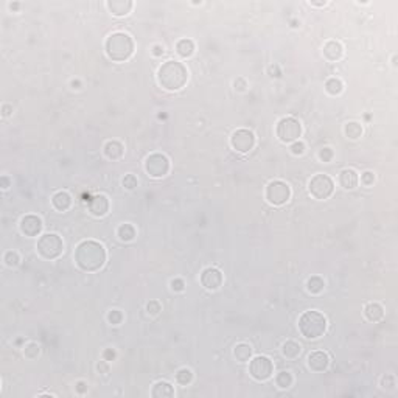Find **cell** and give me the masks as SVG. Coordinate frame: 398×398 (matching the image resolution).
Wrapping results in <instances>:
<instances>
[{
	"label": "cell",
	"instance_id": "obj_28",
	"mask_svg": "<svg viewBox=\"0 0 398 398\" xmlns=\"http://www.w3.org/2000/svg\"><path fill=\"white\" fill-rule=\"evenodd\" d=\"M135 235H137V232H135V227L132 224H128V222H125V224L118 226V229H117V236L120 238L122 241H125V243L132 241L134 238H135Z\"/></svg>",
	"mask_w": 398,
	"mask_h": 398
},
{
	"label": "cell",
	"instance_id": "obj_24",
	"mask_svg": "<svg viewBox=\"0 0 398 398\" xmlns=\"http://www.w3.org/2000/svg\"><path fill=\"white\" fill-rule=\"evenodd\" d=\"M176 53L184 59L193 56L195 42L192 41V39H181V41H178V44H176Z\"/></svg>",
	"mask_w": 398,
	"mask_h": 398
},
{
	"label": "cell",
	"instance_id": "obj_10",
	"mask_svg": "<svg viewBox=\"0 0 398 398\" xmlns=\"http://www.w3.org/2000/svg\"><path fill=\"white\" fill-rule=\"evenodd\" d=\"M249 375L255 381H266L274 375V362L271 358L258 355L249 362Z\"/></svg>",
	"mask_w": 398,
	"mask_h": 398
},
{
	"label": "cell",
	"instance_id": "obj_25",
	"mask_svg": "<svg viewBox=\"0 0 398 398\" xmlns=\"http://www.w3.org/2000/svg\"><path fill=\"white\" fill-rule=\"evenodd\" d=\"M300 352H302V347L296 341H286L282 345V355L285 358H288V360H296L300 355Z\"/></svg>",
	"mask_w": 398,
	"mask_h": 398
},
{
	"label": "cell",
	"instance_id": "obj_36",
	"mask_svg": "<svg viewBox=\"0 0 398 398\" xmlns=\"http://www.w3.org/2000/svg\"><path fill=\"white\" fill-rule=\"evenodd\" d=\"M162 311V305L159 300H149L146 304V313L151 316H157L159 313Z\"/></svg>",
	"mask_w": 398,
	"mask_h": 398
},
{
	"label": "cell",
	"instance_id": "obj_34",
	"mask_svg": "<svg viewBox=\"0 0 398 398\" xmlns=\"http://www.w3.org/2000/svg\"><path fill=\"white\" fill-rule=\"evenodd\" d=\"M380 386H381V389H384V391H394L397 386V380L394 375H391V373H386V375L381 378Z\"/></svg>",
	"mask_w": 398,
	"mask_h": 398
},
{
	"label": "cell",
	"instance_id": "obj_42",
	"mask_svg": "<svg viewBox=\"0 0 398 398\" xmlns=\"http://www.w3.org/2000/svg\"><path fill=\"white\" fill-rule=\"evenodd\" d=\"M234 89H235L236 92H240V93H241V92H246V90H248V81H246V79L241 78V76H240V78H236L235 81H234Z\"/></svg>",
	"mask_w": 398,
	"mask_h": 398
},
{
	"label": "cell",
	"instance_id": "obj_41",
	"mask_svg": "<svg viewBox=\"0 0 398 398\" xmlns=\"http://www.w3.org/2000/svg\"><path fill=\"white\" fill-rule=\"evenodd\" d=\"M373 182H375V174L372 171H364L361 174V184L365 185V187H370L373 185Z\"/></svg>",
	"mask_w": 398,
	"mask_h": 398
},
{
	"label": "cell",
	"instance_id": "obj_11",
	"mask_svg": "<svg viewBox=\"0 0 398 398\" xmlns=\"http://www.w3.org/2000/svg\"><path fill=\"white\" fill-rule=\"evenodd\" d=\"M255 143H257L255 134L246 128L236 129L232 134V137H230V146H232L236 153H241V154H246V153H249V151H252L253 148H255Z\"/></svg>",
	"mask_w": 398,
	"mask_h": 398
},
{
	"label": "cell",
	"instance_id": "obj_23",
	"mask_svg": "<svg viewBox=\"0 0 398 398\" xmlns=\"http://www.w3.org/2000/svg\"><path fill=\"white\" fill-rule=\"evenodd\" d=\"M252 353H253V348L248 342H240V344H236L234 347V356L235 360L240 362H249L252 360Z\"/></svg>",
	"mask_w": 398,
	"mask_h": 398
},
{
	"label": "cell",
	"instance_id": "obj_12",
	"mask_svg": "<svg viewBox=\"0 0 398 398\" xmlns=\"http://www.w3.org/2000/svg\"><path fill=\"white\" fill-rule=\"evenodd\" d=\"M199 280H201V285L207 291H217L221 288L222 282H224V277H222V272L218 268L209 266L201 272Z\"/></svg>",
	"mask_w": 398,
	"mask_h": 398
},
{
	"label": "cell",
	"instance_id": "obj_50",
	"mask_svg": "<svg viewBox=\"0 0 398 398\" xmlns=\"http://www.w3.org/2000/svg\"><path fill=\"white\" fill-rule=\"evenodd\" d=\"M70 86H72V89H81V81H79V79H72Z\"/></svg>",
	"mask_w": 398,
	"mask_h": 398
},
{
	"label": "cell",
	"instance_id": "obj_53",
	"mask_svg": "<svg viewBox=\"0 0 398 398\" xmlns=\"http://www.w3.org/2000/svg\"><path fill=\"white\" fill-rule=\"evenodd\" d=\"M392 64L397 66V54H394V56H392Z\"/></svg>",
	"mask_w": 398,
	"mask_h": 398
},
{
	"label": "cell",
	"instance_id": "obj_1",
	"mask_svg": "<svg viewBox=\"0 0 398 398\" xmlns=\"http://www.w3.org/2000/svg\"><path fill=\"white\" fill-rule=\"evenodd\" d=\"M105 246L95 240H84L75 249V263L86 272H97L106 263Z\"/></svg>",
	"mask_w": 398,
	"mask_h": 398
},
{
	"label": "cell",
	"instance_id": "obj_40",
	"mask_svg": "<svg viewBox=\"0 0 398 398\" xmlns=\"http://www.w3.org/2000/svg\"><path fill=\"white\" fill-rule=\"evenodd\" d=\"M170 288L174 292H182L185 289V282L182 280V278H173V280L170 282Z\"/></svg>",
	"mask_w": 398,
	"mask_h": 398
},
{
	"label": "cell",
	"instance_id": "obj_6",
	"mask_svg": "<svg viewBox=\"0 0 398 398\" xmlns=\"http://www.w3.org/2000/svg\"><path fill=\"white\" fill-rule=\"evenodd\" d=\"M291 195H292L291 187L286 184L285 181H280V179L271 181L265 190L266 201L274 207H282L285 204H288Z\"/></svg>",
	"mask_w": 398,
	"mask_h": 398
},
{
	"label": "cell",
	"instance_id": "obj_47",
	"mask_svg": "<svg viewBox=\"0 0 398 398\" xmlns=\"http://www.w3.org/2000/svg\"><path fill=\"white\" fill-rule=\"evenodd\" d=\"M97 369H98V372L100 373H108L109 372V362L108 361H100L98 364H97Z\"/></svg>",
	"mask_w": 398,
	"mask_h": 398
},
{
	"label": "cell",
	"instance_id": "obj_2",
	"mask_svg": "<svg viewBox=\"0 0 398 398\" xmlns=\"http://www.w3.org/2000/svg\"><path fill=\"white\" fill-rule=\"evenodd\" d=\"M188 81V70L179 61H166L157 70V83L168 92H178Z\"/></svg>",
	"mask_w": 398,
	"mask_h": 398
},
{
	"label": "cell",
	"instance_id": "obj_20",
	"mask_svg": "<svg viewBox=\"0 0 398 398\" xmlns=\"http://www.w3.org/2000/svg\"><path fill=\"white\" fill-rule=\"evenodd\" d=\"M103 153L109 161H120L125 154V146L118 140H108L103 146Z\"/></svg>",
	"mask_w": 398,
	"mask_h": 398
},
{
	"label": "cell",
	"instance_id": "obj_15",
	"mask_svg": "<svg viewBox=\"0 0 398 398\" xmlns=\"http://www.w3.org/2000/svg\"><path fill=\"white\" fill-rule=\"evenodd\" d=\"M106 6L109 13L115 16V18H125V16H128L132 11L134 2L132 0H108Z\"/></svg>",
	"mask_w": 398,
	"mask_h": 398
},
{
	"label": "cell",
	"instance_id": "obj_26",
	"mask_svg": "<svg viewBox=\"0 0 398 398\" xmlns=\"http://www.w3.org/2000/svg\"><path fill=\"white\" fill-rule=\"evenodd\" d=\"M325 92L331 95V97H338V95L344 92V83L336 76L328 78L327 81H325Z\"/></svg>",
	"mask_w": 398,
	"mask_h": 398
},
{
	"label": "cell",
	"instance_id": "obj_3",
	"mask_svg": "<svg viewBox=\"0 0 398 398\" xmlns=\"http://www.w3.org/2000/svg\"><path fill=\"white\" fill-rule=\"evenodd\" d=\"M134 39L125 31H115L105 42V50L109 59L114 62H125L134 54Z\"/></svg>",
	"mask_w": 398,
	"mask_h": 398
},
{
	"label": "cell",
	"instance_id": "obj_4",
	"mask_svg": "<svg viewBox=\"0 0 398 398\" xmlns=\"http://www.w3.org/2000/svg\"><path fill=\"white\" fill-rule=\"evenodd\" d=\"M299 331L307 339H319L327 331V317L321 311L309 309L299 317Z\"/></svg>",
	"mask_w": 398,
	"mask_h": 398
},
{
	"label": "cell",
	"instance_id": "obj_29",
	"mask_svg": "<svg viewBox=\"0 0 398 398\" xmlns=\"http://www.w3.org/2000/svg\"><path fill=\"white\" fill-rule=\"evenodd\" d=\"M344 134L350 140H358L362 135V126L358 122H348L344 126Z\"/></svg>",
	"mask_w": 398,
	"mask_h": 398
},
{
	"label": "cell",
	"instance_id": "obj_18",
	"mask_svg": "<svg viewBox=\"0 0 398 398\" xmlns=\"http://www.w3.org/2000/svg\"><path fill=\"white\" fill-rule=\"evenodd\" d=\"M72 204H73V199H72V195L66 190H61V192H56L52 196V205L54 210L58 212H67Z\"/></svg>",
	"mask_w": 398,
	"mask_h": 398
},
{
	"label": "cell",
	"instance_id": "obj_33",
	"mask_svg": "<svg viewBox=\"0 0 398 398\" xmlns=\"http://www.w3.org/2000/svg\"><path fill=\"white\" fill-rule=\"evenodd\" d=\"M3 261H5V265H6L8 268H16V266H19V265H20V255H19V252H16V251H8V252H5Z\"/></svg>",
	"mask_w": 398,
	"mask_h": 398
},
{
	"label": "cell",
	"instance_id": "obj_37",
	"mask_svg": "<svg viewBox=\"0 0 398 398\" xmlns=\"http://www.w3.org/2000/svg\"><path fill=\"white\" fill-rule=\"evenodd\" d=\"M122 184L126 190H134L135 187L139 185V179L134 176V174H126V176L123 178L122 181Z\"/></svg>",
	"mask_w": 398,
	"mask_h": 398
},
{
	"label": "cell",
	"instance_id": "obj_31",
	"mask_svg": "<svg viewBox=\"0 0 398 398\" xmlns=\"http://www.w3.org/2000/svg\"><path fill=\"white\" fill-rule=\"evenodd\" d=\"M176 383L179 386H190L193 383V372L187 367L179 369L176 372Z\"/></svg>",
	"mask_w": 398,
	"mask_h": 398
},
{
	"label": "cell",
	"instance_id": "obj_21",
	"mask_svg": "<svg viewBox=\"0 0 398 398\" xmlns=\"http://www.w3.org/2000/svg\"><path fill=\"white\" fill-rule=\"evenodd\" d=\"M364 317L369 322H380L384 317V308L377 302H370L364 307Z\"/></svg>",
	"mask_w": 398,
	"mask_h": 398
},
{
	"label": "cell",
	"instance_id": "obj_39",
	"mask_svg": "<svg viewBox=\"0 0 398 398\" xmlns=\"http://www.w3.org/2000/svg\"><path fill=\"white\" fill-rule=\"evenodd\" d=\"M333 157H334V153H333V149L330 146H324L321 151H319V159L322 162H331L333 161Z\"/></svg>",
	"mask_w": 398,
	"mask_h": 398
},
{
	"label": "cell",
	"instance_id": "obj_45",
	"mask_svg": "<svg viewBox=\"0 0 398 398\" xmlns=\"http://www.w3.org/2000/svg\"><path fill=\"white\" fill-rule=\"evenodd\" d=\"M87 389H89V386H87V383H86V381H83V380H79V381H76V383H75V391L78 394H81V395L86 394Z\"/></svg>",
	"mask_w": 398,
	"mask_h": 398
},
{
	"label": "cell",
	"instance_id": "obj_7",
	"mask_svg": "<svg viewBox=\"0 0 398 398\" xmlns=\"http://www.w3.org/2000/svg\"><path fill=\"white\" fill-rule=\"evenodd\" d=\"M275 134L280 142L292 143L302 135V123L294 117H283L277 122Z\"/></svg>",
	"mask_w": 398,
	"mask_h": 398
},
{
	"label": "cell",
	"instance_id": "obj_13",
	"mask_svg": "<svg viewBox=\"0 0 398 398\" xmlns=\"http://www.w3.org/2000/svg\"><path fill=\"white\" fill-rule=\"evenodd\" d=\"M42 219L36 217V215H25L20 222H19V229L20 232L25 236H39L42 232Z\"/></svg>",
	"mask_w": 398,
	"mask_h": 398
},
{
	"label": "cell",
	"instance_id": "obj_32",
	"mask_svg": "<svg viewBox=\"0 0 398 398\" xmlns=\"http://www.w3.org/2000/svg\"><path fill=\"white\" fill-rule=\"evenodd\" d=\"M23 355L28 360H36V358L41 355V345L37 344V342H28L23 347Z\"/></svg>",
	"mask_w": 398,
	"mask_h": 398
},
{
	"label": "cell",
	"instance_id": "obj_30",
	"mask_svg": "<svg viewBox=\"0 0 398 398\" xmlns=\"http://www.w3.org/2000/svg\"><path fill=\"white\" fill-rule=\"evenodd\" d=\"M294 383V378L291 375V372L288 370H282L280 373L275 375V384L280 389H289Z\"/></svg>",
	"mask_w": 398,
	"mask_h": 398
},
{
	"label": "cell",
	"instance_id": "obj_16",
	"mask_svg": "<svg viewBox=\"0 0 398 398\" xmlns=\"http://www.w3.org/2000/svg\"><path fill=\"white\" fill-rule=\"evenodd\" d=\"M89 212L97 218H103L109 212V199L105 195H95L89 201Z\"/></svg>",
	"mask_w": 398,
	"mask_h": 398
},
{
	"label": "cell",
	"instance_id": "obj_43",
	"mask_svg": "<svg viewBox=\"0 0 398 398\" xmlns=\"http://www.w3.org/2000/svg\"><path fill=\"white\" fill-rule=\"evenodd\" d=\"M115 358H117V352H115L114 348H106L105 352H103V360L108 361V362L114 361Z\"/></svg>",
	"mask_w": 398,
	"mask_h": 398
},
{
	"label": "cell",
	"instance_id": "obj_49",
	"mask_svg": "<svg viewBox=\"0 0 398 398\" xmlns=\"http://www.w3.org/2000/svg\"><path fill=\"white\" fill-rule=\"evenodd\" d=\"M10 185H11L10 178H8V176L0 178V187H2V190H8V188H10Z\"/></svg>",
	"mask_w": 398,
	"mask_h": 398
},
{
	"label": "cell",
	"instance_id": "obj_19",
	"mask_svg": "<svg viewBox=\"0 0 398 398\" xmlns=\"http://www.w3.org/2000/svg\"><path fill=\"white\" fill-rule=\"evenodd\" d=\"M360 184V176L353 168H344L339 173V185L344 190H355Z\"/></svg>",
	"mask_w": 398,
	"mask_h": 398
},
{
	"label": "cell",
	"instance_id": "obj_27",
	"mask_svg": "<svg viewBox=\"0 0 398 398\" xmlns=\"http://www.w3.org/2000/svg\"><path fill=\"white\" fill-rule=\"evenodd\" d=\"M324 288H325V280L319 275H313L307 280V291L309 294H313V296L321 294L324 291Z\"/></svg>",
	"mask_w": 398,
	"mask_h": 398
},
{
	"label": "cell",
	"instance_id": "obj_51",
	"mask_svg": "<svg viewBox=\"0 0 398 398\" xmlns=\"http://www.w3.org/2000/svg\"><path fill=\"white\" fill-rule=\"evenodd\" d=\"M8 8H10V10H13V11H18L19 8H20V3H19V2H13V3H8Z\"/></svg>",
	"mask_w": 398,
	"mask_h": 398
},
{
	"label": "cell",
	"instance_id": "obj_52",
	"mask_svg": "<svg viewBox=\"0 0 398 398\" xmlns=\"http://www.w3.org/2000/svg\"><path fill=\"white\" fill-rule=\"evenodd\" d=\"M309 5H311V6H325V5H327V2H325V0H324V2H313V0H309Z\"/></svg>",
	"mask_w": 398,
	"mask_h": 398
},
{
	"label": "cell",
	"instance_id": "obj_14",
	"mask_svg": "<svg viewBox=\"0 0 398 398\" xmlns=\"http://www.w3.org/2000/svg\"><path fill=\"white\" fill-rule=\"evenodd\" d=\"M307 364L313 372H325L330 365V356L327 352L316 350V352H311L308 355Z\"/></svg>",
	"mask_w": 398,
	"mask_h": 398
},
{
	"label": "cell",
	"instance_id": "obj_17",
	"mask_svg": "<svg viewBox=\"0 0 398 398\" xmlns=\"http://www.w3.org/2000/svg\"><path fill=\"white\" fill-rule=\"evenodd\" d=\"M322 53H324L325 59H328L330 62H336L344 56V45H342L339 41L331 39V41H327L324 44Z\"/></svg>",
	"mask_w": 398,
	"mask_h": 398
},
{
	"label": "cell",
	"instance_id": "obj_35",
	"mask_svg": "<svg viewBox=\"0 0 398 398\" xmlns=\"http://www.w3.org/2000/svg\"><path fill=\"white\" fill-rule=\"evenodd\" d=\"M123 313L120 311V309H110V311L108 313V322L110 325H120L123 322Z\"/></svg>",
	"mask_w": 398,
	"mask_h": 398
},
{
	"label": "cell",
	"instance_id": "obj_38",
	"mask_svg": "<svg viewBox=\"0 0 398 398\" xmlns=\"http://www.w3.org/2000/svg\"><path fill=\"white\" fill-rule=\"evenodd\" d=\"M291 154H294V156H302L305 153V149H307V146H305V143L302 142V140H296V142H292L291 143Z\"/></svg>",
	"mask_w": 398,
	"mask_h": 398
},
{
	"label": "cell",
	"instance_id": "obj_44",
	"mask_svg": "<svg viewBox=\"0 0 398 398\" xmlns=\"http://www.w3.org/2000/svg\"><path fill=\"white\" fill-rule=\"evenodd\" d=\"M268 73H269L271 78H280L282 76V70H280V67H278L277 64H272V66L268 67Z\"/></svg>",
	"mask_w": 398,
	"mask_h": 398
},
{
	"label": "cell",
	"instance_id": "obj_5",
	"mask_svg": "<svg viewBox=\"0 0 398 398\" xmlns=\"http://www.w3.org/2000/svg\"><path fill=\"white\" fill-rule=\"evenodd\" d=\"M36 251L44 260H56L64 252V241L58 234H44L36 243Z\"/></svg>",
	"mask_w": 398,
	"mask_h": 398
},
{
	"label": "cell",
	"instance_id": "obj_46",
	"mask_svg": "<svg viewBox=\"0 0 398 398\" xmlns=\"http://www.w3.org/2000/svg\"><path fill=\"white\" fill-rule=\"evenodd\" d=\"M151 53H153L156 58L162 56V54L165 53V49H163V45H161V44H154V45H153V49H151Z\"/></svg>",
	"mask_w": 398,
	"mask_h": 398
},
{
	"label": "cell",
	"instance_id": "obj_22",
	"mask_svg": "<svg viewBox=\"0 0 398 398\" xmlns=\"http://www.w3.org/2000/svg\"><path fill=\"white\" fill-rule=\"evenodd\" d=\"M151 397L154 398H171L174 397V387L168 381H157L151 389Z\"/></svg>",
	"mask_w": 398,
	"mask_h": 398
},
{
	"label": "cell",
	"instance_id": "obj_9",
	"mask_svg": "<svg viewBox=\"0 0 398 398\" xmlns=\"http://www.w3.org/2000/svg\"><path fill=\"white\" fill-rule=\"evenodd\" d=\"M170 168H171L170 159L162 153L149 154L145 161V171L148 173L149 178H154V179L165 178L166 174L170 173Z\"/></svg>",
	"mask_w": 398,
	"mask_h": 398
},
{
	"label": "cell",
	"instance_id": "obj_8",
	"mask_svg": "<svg viewBox=\"0 0 398 398\" xmlns=\"http://www.w3.org/2000/svg\"><path fill=\"white\" fill-rule=\"evenodd\" d=\"M308 192L314 199H319V201L328 199L334 192V181L328 174H324V173L314 174L308 182Z\"/></svg>",
	"mask_w": 398,
	"mask_h": 398
},
{
	"label": "cell",
	"instance_id": "obj_48",
	"mask_svg": "<svg viewBox=\"0 0 398 398\" xmlns=\"http://www.w3.org/2000/svg\"><path fill=\"white\" fill-rule=\"evenodd\" d=\"M10 115H13V106L11 105H5L2 106V117H5V118H8Z\"/></svg>",
	"mask_w": 398,
	"mask_h": 398
}]
</instances>
